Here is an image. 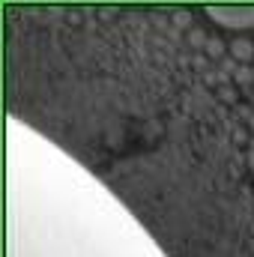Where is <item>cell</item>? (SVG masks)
<instances>
[{
  "label": "cell",
  "instance_id": "1",
  "mask_svg": "<svg viewBox=\"0 0 254 257\" xmlns=\"http://www.w3.org/2000/svg\"><path fill=\"white\" fill-rule=\"evenodd\" d=\"M9 257H165L78 162L30 126H6Z\"/></svg>",
  "mask_w": 254,
  "mask_h": 257
},
{
  "label": "cell",
  "instance_id": "3",
  "mask_svg": "<svg viewBox=\"0 0 254 257\" xmlns=\"http://www.w3.org/2000/svg\"><path fill=\"white\" fill-rule=\"evenodd\" d=\"M230 48H233V57H236V60H251L254 57V48H251L248 39H236Z\"/></svg>",
  "mask_w": 254,
  "mask_h": 257
},
{
  "label": "cell",
  "instance_id": "2",
  "mask_svg": "<svg viewBox=\"0 0 254 257\" xmlns=\"http://www.w3.org/2000/svg\"><path fill=\"white\" fill-rule=\"evenodd\" d=\"M206 15L227 30H248L254 27V3H218L206 6Z\"/></svg>",
  "mask_w": 254,
  "mask_h": 257
}]
</instances>
